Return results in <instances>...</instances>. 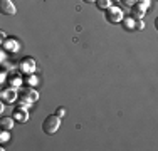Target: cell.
Wrapping results in <instances>:
<instances>
[{"mask_svg":"<svg viewBox=\"0 0 158 151\" xmlns=\"http://www.w3.org/2000/svg\"><path fill=\"white\" fill-rule=\"evenodd\" d=\"M19 96H20V94H19V89H17V88H12V86H9V88L2 89V92H0V97H2V101H3V103H7V104L15 103Z\"/></svg>","mask_w":158,"mask_h":151,"instance_id":"3","label":"cell"},{"mask_svg":"<svg viewBox=\"0 0 158 151\" xmlns=\"http://www.w3.org/2000/svg\"><path fill=\"white\" fill-rule=\"evenodd\" d=\"M0 12L3 15H14L17 12V9L12 0H0Z\"/></svg>","mask_w":158,"mask_h":151,"instance_id":"7","label":"cell"},{"mask_svg":"<svg viewBox=\"0 0 158 151\" xmlns=\"http://www.w3.org/2000/svg\"><path fill=\"white\" fill-rule=\"evenodd\" d=\"M9 133H10V131H7V129H2V136H0V141H2V143H5L7 139L10 138V136H9Z\"/></svg>","mask_w":158,"mask_h":151,"instance_id":"16","label":"cell"},{"mask_svg":"<svg viewBox=\"0 0 158 151\" xmlns=\"http://www.w3.org/2000/svg\"><path fill=\"white\" fill-rule=\"evenodd\" d=\"M14 124H15L14 116H3L2 121H0V126H2V129H7V131H12Z\"/></svg>","mask_w":158,"mask_h":151,"instance_id":"11","label":"cell"},{"mask_svg":"<svg viewBox=\"0 0 158 151\" xmlns=\"http://www.w3.org/2000/svg\"><path fill=\"white\" fill-rule=\"evenodd\" d=\"M19 69H20L22 74L29 76V74H34V72H35L37 64H35V60H34L32 57H24L20 62H19Z\"/></svg>","mask_w":158,"mask_h":151,"instance_id":"4","label":"cell"},{"mask_svg":"<svg viewBox=\"0 0 158 151\" xmlns=\"http://www.w3.org/2000/svg\"><path fill=\"white\" fill-rule=\"evenodd\" d=\"M146 9H148L146 5H143V3L136 2L133 7H131V17H133L135 20H138V18H143V17H145V14H146Z\"/></svg>","mask_w":158,"mask_h":151,"instance_id":"8","label":"cell"},{"mask_svg":"<svg viewBox=\"0 0 158 151\" xmlns=\"http://www.w3.org/2000/svg\"><path fill=\"white\" fill-rule=\"evenodd\" d=\"M155 27H156V30H158V17L155 18Z\"/></svg>","mask_w":158,"mask_h":151,"instance_id":"23","label":"cell"},{"mask_svg":"<svg viewBox=\"0 0 158 151\" xmlns=\"http://www.w3.org/2000/svg\"><path fill=\"white\" fill-rule=\"evenodd\" d=\"M123 25L126 30H133L135 29V18L133 17H125L123 18Z\"/></svg>","mask_w":158,"mask_h":151,"instance_id":"14","label":"cell"},{"mask_svg":"<svg viewBox=\"0 0 158 151\" xmlns=\"http://www.w3.org/2000/svg\"><path fill=\"white\" fill-rule=\"evenodd\" d=\"M0 59H2V62H5V51L0 52Z\"/></svg>","mask_w":158,"mask_h":151,"instance_id":"19","label":"cell"},{"mask_svg":"<svg viewBox=\"0 0 158 151\" xmlns=\"http://www.w3.org/2000/svg\"><path fill=\"white\" fill-rule=\"evenodd\" d=\"M113 2H118V0H113Z\"/></svg>","mask_w":158,"mask_h":151,"instance_id":"24","label":"cell"},{"mask_svg":"<svg viewBox=\"0 0 158 151\" xmlns=\"http://www.w3.org/2000/svg\"><path fill=\"white\" fill-rule=\"evenodd\" d=\"M0 37H2V42H3V40L7 39V37H5V32H0Z\"/></svg>","mask_w":158,"mask_h":151,"instance_id":"21","label":"cell"},{"mask_svg":"<svg viewBox=\"0 0 158 151\" xmlns=\"http://www.w3.org/2000/svg\"><path fill=\"white\" fill-rule=\"evenodd\" d=\"M59 128H61V118H59L57 114H51V116H47L46 119H44V123H42V131L46 134H56L59 131Z\"/></svg>","mask_w":158,"mask_h":151,"instance_id":"1","label":"cell"},{"mask_svg":"<svg viewBox=\"0 0 158 151\" xmlns=\"http://www.w3.org/2000/svg\"><path fill=\"white\" fill-rule=\"evenodd\" d=\"M2 47H3V51L9 52V54H17V52L20 51V44H19L15 39H12V37L3 40V42H2Z\"/></svg>","mask_w":158,"mask_h":151,"instance_id":"6","label":"cell"},{"mask_svg":"<svg viewBox=\"0 0 158 151\" xmlns=\"http://www.w3.org/2000/svg\"><path fill=\"white\" fill-rule=\"evenodd\" d=\"M138 2H140V3H143V5H146V7L150 5V0H138Z\"/></svg>","mask_w":158,"mask_h":151,"instance_id":"20","label":"cell"},{"mask_svg":"<svg viewBox=\"0 0 158 151\" xmlns=\"http://www.w3.org/2000/svg\"><path fill=\"white\" fill-rule=\"evenodd\" d=\"M24 84H25V86H31V88H34V86L39 84V77H37L35 74H29V76H27V79L24 81Z\"/></svg>","mask_w":158,"mask_h":151,"instance_id":"13","label":"cell"},{"mask_svg":"<svg viewBox=\"0 0 158 151\" xmlns=\"http://www.w3.org/2000/svg\"><path fill=\"white\" fill-rule=\"evenodd\" d=\"M121 2H123V3H125V5H126V7H130V9H131V7H133V5H135V3H136V2H138V0H121Z\"/></svg>","mask_w":158,"mask_h":151,"instance_id":"17","label":"cell"},{"mask_svg":"<svg viewBox=\"0 0 158 151\" xmlns=\"http://www.w3.org/2000/svg\"><path fill=\"white\" fill-rule=\"evenodd\" d=\"M96 7L99 10H104V12H106L110 7H113V0H96Z\"/></svg>","mask_w":158,"mask_h":151,"instance_id":"12","label":"cell"},{"mask_svg":"<svg viewBox=\"0 0 158 151\" xmlns=\"http://www.w3.org/2000/svg\"><path fill=\"white\" fill-rule=\"evenodd\" d=\"M9 84L12 86V88H20L22 84H24V79H22L20 72H10L9 74Z\"/></svg>","mask_w":158,"mask_h":151,"instance_id":"10","label":"cell"},{"mask_svg":"<svg viewBox=\"0 0 158 151\" xmlns=\"http://www.w3.org/2000/svg\"><path fill=\"white\" fill-rule=\"evenodd\" d=\"M56 114H57L59 118H64V116H66V109H64V108H57V111H56Z\"/></svg>","mask_w":158,"mask_h":151,"instance_id":"18","label":"cell"},{"mask_svg":"<svg viewBox=\"0 0 158 151\" xmlns=\"http://www.w3.org/2000/svg\"><path fill=\"white\" fill-rule=\"evenodd\" d=\"M123 18H125V14H123V10L119 7L113 5L106 10V20L110 24H119V22H123Z\"/></svg>","mask_w":158,"mask_h":151,"instance_id":"2","label":"cell"},{"mask_svg":"<svg viewBox=\"0 0 158 151\" xmlns=\"http://www.w3.org/2000/svg\"><path fill=\"white\" fill-rule=\"evenodd\" d=\"M82 2H86V3H93V2H94L96 3V0H82Z\"/></svg>","mask_w":158,"mask_h":151,"instance_id":"22","label":"cell"},{"mask_svg":"<svg viewBox=\"0 0 158 151\" xmlns=\"http://www.w3.org/2000/svg\"><path fill=\"white\" fill-rule=\"evenodd\" d=\"M14 119L19 121V123H27L29 121V112L27 109H22V108H15L14 109Z\"/></svg>","mask_w":158,"mask_h":151,"instance_id":"9","label":"cell"},{"mask_svg":"<svg viewBox=\"0 0 158 151\" xmlns=\"http://www.w3.org/2000/svg\"><path fill=\"white\" fill-rule=\"evenodd\" d=\"M135 29H136V30H143V29H145V22H143L141 18L135 20Z\"/></svg>","mask_w":158,"mask_h":151,"instance_id":"15","label":"cell"},{"mask_svg":"<svg viewBox=\"0 0 158 151\" xmlns=\"http://www.w3.org/2000/svg\"><path fill=\"white\" fill-rule=\"evenodd\" d=\"M20 99L32 104V103H35V101L39 99V92H37L34 88H31V86H25V88L20 91Z\"/></svg>","mask_w":158,"mask_h":151,"instance_id":"5","label":"cell"}]
</instances>
